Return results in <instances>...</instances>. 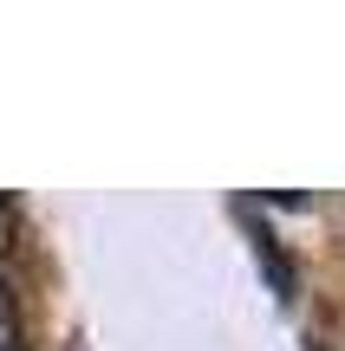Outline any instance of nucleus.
<instances>
[{
	"label": "nucleus",
	"mask_w": 345,
	"mask_h": 351,
	"mask_svg": "<svg viewBox=\"0 0 345 351\" xmlns=\"http://www.w3.org/2000/svg\"><path fill=\"white\" fill-rule=\"evenodd\" d=\"M0 351H13V313H7V293H0Z\"/></svg>",
	"instance_id": "nucleus-1"
}]
</instances>
